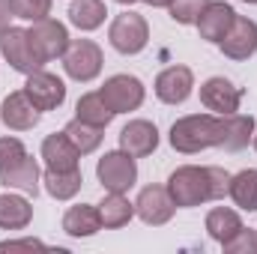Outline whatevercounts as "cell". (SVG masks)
Returning a JSON list of instances; mask_svg holds the SVG:
<instances>
[{
    "label": "cell",
    "mask_w": 257,
    "mask_h": 254,
    "mask_svg": "<svg viewBox=\"0 0 257 254\" xmlns=\"http://www.w3.org/2000/svg\"><path fill=\"white\" fill-rule=\"evenodd\" d=\"M218 48H221V54L227 60H236V63L254 57L257 54V21L245 18V15H236L233 24H230V30L218 42Z\"/></svg>",
    "instance_id": "cell-10"
},
{
    "label": "cell",
    "mask_w": 257,
    "mask_h": 254,
    "mask_svg": "<svg viewBox=\"0 0 257 254\" xmlns=\"http://www.w3.org/2000/svg\"><path fill=\"white\" fill-rule=\"evenodd\" d=\"M165 189L174 197V203L183 206V209L215 200L209 165H206V168H197V165H183V168H177V171L168 177V186H165Z\"/></svg>",
    "instance_id": "cell-2"
},
{
    "label": "cell",
    "mask_w": 257,
    "mask_h": 254,
    "mask_svg": "<svg viewBox=\"0 0 257 254\" xmlns=\"http://www.w3.org/2000/svg\"><path fill=\"white\" fill-rule=\"evenodd\" d=\"M242 3H251V6H257V0H242Z\"/></svg>",
    "instance_id": "cell-38"
},
{
    "label": "cell",
    "mask_w": 257,
    "mask_h": 254,
    "mask_svg": "<svg viewBox=\"0 0 257 254\" xmlns=\"http://www.w3.org/2000/svg\"><path fill=\"white\" fill-rule=\"evenodd\" d=\"M227 197H230L239 209L257 212V168H245V171H239V174H230Z\"/></svg>",
    "instance_id": "cell-24"
},
{
    "label": "cell",
    "mask_w": 257,
    "mask_h": 254,
    "mask_svg": "<svg viewBox=\"0 0 257 254\" xmlns=\"http://www.w3.org/2000/svg\"><path fill=\"white\" fill-rule=\"evenodd\" d=\"M233 18H236V9H233L230 3H224V0H209L206 9L200 12V18H197L194 24H197V33H200L203 42H215V45H218V42L224 39V33L230 30Z\"/></svg>",
    "instance_id": "cell-16"
},
{
    "label": "cell",
    "mask_w": 257,
    "mask_h": 254,
    "mask_svg": "<svg viewBox=\"0 0 257 254\" xmlns=\"http://www.w3.org/2000/svg\"><path fill=\"white\" fill-rule=\"evenodd\" d=\"M102 48L93 39H72L63 54V69L66 75L78 84H90L93 78H99L102 72Z\"/></svg>",
    "instance_id": "cell-4"
},
{
    "label": "cell",
    "mask_w": 257,
    "mask_h": 254,
    "mask_svg": "<svg viewBox=\"0 0 257 254\" xmlns=\"http://www.w3.org/2000/svg\"><path fill=\"white\" fill-rule=\"evenodd\" d=\"M144 3H150V6H156V9H168V6H171V0H144Z\"/></svg>",
    "instance_id": "cell-36"
},
{
    "label": "cell",
    "mask_w": 257,
    "mask_h": 254,
    "mask_svg": "<svg viewBox=\"0 0 257 254\" xmlns=\"http://www.w3.org/2000/svg\"><path fill=\"white\" fill-rule=\"evenodd\" d=\"M156 96L165 102V105H183L194 90V75L189 66H168L159 72L156 78Z\"/></svg>",
    "instance_id": "cell-13"
},
{
    "label": "cell",
    "mask_w": 257,
    "mask_h": 254,
    "mask_svg": "<svg viewBox=\"0 0 257 254\" xmlns=\"http://www.w3.org/2000/svg\"><path fill=\"white\" fill-rule=\"evenodd\" d=\"M24 156H27V150H24V144L18 138H0V168L15 165Z\"/></svg>",
    "instance_id": "cell-32"
},
{
    "label": "cell",
    "mask_w": 257,
    "mask_h": 254,
    "mask_svg": "<svg viewBox=\"0 0 257 254\" xmlns=\"http://www.w3.org/2000/svg\"><path fill=\"white\" fill-rule=\"evenodd\" d=\"M96 177L102 183L105 191H120L126 194L135 183H138V165H135V156H128L126 150H114V153H105L96 165Z\"/></svg>",
    "instance_id": "cell-5"
},
{
    "label": "cell",
    "mask_w": 257,
    "mask_h": 254,
    "mask_svg": "<svg viewBox=\"0 0 257 254\" xmlns=\"http://www.w3.org/2000/svg\"><path fill=\"white\" fill-rule=\"evenodd\" d=\"M0 54L6 57V63L12 66L15 72H21V75H30V72H36V69L45 66L36 57V51H33L30 36H27L24 27H6L0 33Z\"/></svg>",
    "instance_id": "cell-8"
},
{
    "label": "cell",
    "mask_w": 257,
    "mask_h": 254,
    "mask_svg": "<svg viewBox=\"0 0 257 254\" xmlns=\"http://www.w3.org/2000/svg\"><path fill=\"white\" fill-rule=\"evenodd\" d=\"M105 129H99V126H90V123H84V120H72V123H66L63 129V135L72 141V147L81 153V156H90V153H96L99 150V144H102V135Z\"/></svg>",
    "instance_id": "cell-28"
},
{
    "label": "cell",
    "mask_w": 257,
    "mask_h": 254,
    "mask_svg": "<svg viewBox=\"0 0 257 254\" xmlns=\"http://www.w3.org/2000/svg\"><path fill=\"white\" fill-rule=\"evenodd\" d=\"M42 183H45V191L54 200H72L84 186V177H81V168H75V171H51V168H45Z\"/></svg>",
    "instance_id": "cell-25"
},
{
    "label": "cell",
    "mask_w": 257,
    "mask_h": 254,
    "mask_svg": "<svg viewBox=\"0 0 257 254\" xmlns=\"http://www.w3.org/2000/svg\"><path fill=\"white\" fill-rule=\"evenodd\" d=\"M24 93L30 96V102H33L39 111H57L66 102V84L57 75L45 72V69H36V72L27 75Z\"/></svg>",
    "instance_id": "cell-12"
},
{
    "label": "cell",
    "mask_w": 257,
    "mask_h": 254,
    "mask_svg": "<svg viewBox=\"0 0 257 254\" xmlns=\"http://www.w3.org/2000/svg\"><path fill=\"white\" fill-rule=\"evenodd\" d=\"M63 230L72 239H87L96 236L102 230V218H99V206L93 203H75L69 206L63 215Z\"/></svg>",
    "instance_id": "cell-19"
},
{
    "label": "cell",
    "mask_w": 257,
    "mask_h": 254,
    "mask_svg": "<svg viewBox=\"0 0 257 254\" xmlns=\"http://www.w3.org/2000/svg\"><path fill=\"white\" fill-rule=\"evenodd\" d=\"M251 144H254V150H257V132H254V141H251Z\"/></svg>",
    "instance_id": "cell-39"
},
{
    "label": "cell",
    "mask_w": 257,
    "mask_h": 254,
    "mask_svg": "<svg viewBox=\"0 0 257 254\" xmlns=\"http://www.w3.org/2000/svg\"><path fill=\"white\" fill-rule=\"evenodd\" d=\"M21 248H45V242H39V239H6V242H0V251H21Z\"/></svg>",
    "instance_id": "cell-34"
},
{
    "label": "cell",
    "mask_w": 257,
    "mask_h": 254,
    "mask_svg": "<svg viewBox=\"0 0 257 254\" xmlns=\"http://www.w3.org/2000/svg\"><path fill=\"white\" fill-rule=\"evenodd\" d=\"M108 39H111V45H114V51H120V54H141L144 48H147V42H150V27H147V21H144V15H138V12H120L114 21H111V27H108Z\"/></svg>",
    "instance_id": "cell-3"
},
{
    "label": "cell",
    "mask_w": 257,
    "mask_h": 254,
    "mask_svg": "<svg viewBox=\"0 0 257 254\" xmlns=\"http://www.w3.org/2000/svg\"><path fill=\"white\" fill-rule=\"evenodd\" d=\"M105 15H108V9L102 0H72L69 3V21L84 33L99 30L105 24Z\"/></svg>",
    "instance_id": "cell-26"
},
{
    "label": "cell",
    "mask_w": 257,
    "mask_h": 254,
    "mask_svg": "<svg viewBox=\"0 0 257 254\" xmlns=\"http://www.w3.org/2000/svg\"><path fill=\"white\" fill-rule=\"evenodd\" d=\"M75 117L84 120V123H90V126L108 129V123H111L117 114L108 108V102H105L102 93L96 90V93H84V96L78 99V105H75Z\"/></svg>",
    "instance_id": "cell-27"
},
{
    "label": "cell",
    "mask_w": 257,
    "mask_h": 254,
    "mask_svg": "<svg viewBox=\"0 0 257 254\" xmlns=\"http://www.w3.org/2000/svg\"><path fill=\"white\" fill-rule=\"evenodd\" d=\"M99 93H102V99L108 102V108H111L114 114L138 111V108L144 105V96H147L141 78H135V75H111V78L99 87Z\"/></svg>",
    "instance_id": "cell-7"
},
{
    "label": "cell",
    "mask_w": 257,
    "mask_h": 254,
    "mask_svg": "<svg viewBox=\"0 0 257 254\" xmlns=\"http://www.w3.org/2000/svg\"><path fill=\"white\" fill-rule=\"evenodd\" d=\"M42 159H45V168L51 171H75L81 162V153L72 147V141L63 132H54L42 141Z\"/></svg>",
    "instance_id": "cell-20"
},
{
    "label": "cell",
    "mask_w": 257,
    "mask_h": 254,
    "mask_svg": "<svg viewBox=\"0 0 257 254\" xmlns=\"http://www.w3.org/2000/svg\"><path fill=\"white\" fill-rule=\"evenodd\" d=\"M51 3L54 0H9L12 15L21 21H42L51 15Z\"/></svg>",
    "instance_id": "cell-29"
},
{
    "label": "cell",
    "mask_w": 257,
    "mask_h": 254,
    "mask_svg": "<svg viewBox=\"0 0 257 254\" xmlns=\"http://www.w3.org/2000/svg\"><path fill=\"white\" fill-rule=\"evenodd\" d=\"M33 221V206L21 194H0V230H24Z\"/></svg>",
    "instance_id": "cell-21"
},
{
    "label": "cell",
    "mask_w": 257,
    "mask_h": 254,
    "mask_svg": "<svg viewBox=\"0 0 257 254\" xmlns=\"http://www.w3.org/2000/svg\"><path fill=\"white\" fill-rule=\"evenodd\" d=\"M27 36H30V45H33V51H36V57H39L42 63H51V60L63 57L66 48H69V42H72L66 24L54 21V18L33 21V27L27 30Z\"/></svg>",
    "instance_id": "cell-6"
},
{
    "label": "cell",
    "mask_w": 257,
    "mask_h": 254,
    "mask_svg": "<svg viewBox=\"0 0 257 254\" xmlns=\"http://www.w3.org/2000/svg\"><path fill=\"white\" fill-rule=\"evenodd\" d=\"M174 209H177V203L165 186H147V189H141L138 200H135V215L150 227L168 224L174 218Z\"/></svg>",
    "instance_id": "cell-9"
},
{
    "label": "cell",
    "mask_w": 257,
    "mask_h": 254,
    "mask_svg": "<svg viewBox=\"0 0 257 254\" xmlns=\"http://www.w3.org/2000/svg\"><path fill=\"white\" fill-rule=\"evenodd\" d=\"M239 102H242V90L236 84H230L227 78L215 75V78H206L200 84V105L206 111H212L215 117H224V114H236L239 111Z\"/></svg>",
    "instance_id": "cell-11"
},
{
    "label": "cell",
    "mask_w": 257,
    "mask_h": 254,
    "mask_svg": "<svg viewBox=\"0 0 257 254\" xmlns=\"http://www.w3.org/2000/svg\"><path fill=\"white\" fill-rule=\"evenodd\" d=\"M96 206H99L102 227H108V230L126 227L128 221H132V215H135V203L128 200L126 194H120V191H108V194H105V200H102V203H96Z\"/></svg>",
    "instance_id": "cell-22"
},
{
    "label": "cell",
    "mask_w": 257,
    "mask_h": 254,
    "mask_svg": "<svg viewBox=\"0 0 257 254\" xmlns=\"http://www.w3.org/2000/svg\"><path fill=\"white\" fill-rule=\"evenodd\" d=\"M156 147H159V129L150 120H128V126H123L120 132V150H126L135 159L156 153Z\"/></svg>",
    "instance_id": "cell-17"
},
{
    "label": "cell",
    "mask_w": 257,
    "mask_h": 254,
    "mask_svg": "<svg viewBox=\"0 0 257 254\" xmlns=\"http://www.w3.org/2000/svg\"><path fill=\"white\" fill-rule=\"evenodd\" d=\"M251 141H254V117L251 114L218 117V147L224 153H242Z\"/></svg>",
    "instance_id": "cell-15"
},
{
    "label": "cell",
    "mask_w": 257,
    "mask_h": 254,
    "mask_svg": "<svg viewBox=\"0 0 257 254\" xmlns=\"http://www.w3.org/2000/svg\"><path fill=\"white\" fill-rule=\"evenodd\" d=\"M39 180H42V174H39V165H36L33 156H24L15 165L0 168V183L6 189H18V191H24V194H33V197L39 191Z\"/></svg>",
    "instance_id": "cell-18"
},
{
    "label": "cell",
    "mask_w": 257,
    "mask_h": 254,
    "mask_svg": "<svg viewBox=\"0 0 257 254\" xmlns=\"http://www.w3.org/2000/svg\"><path fill=\"white\" fill-rule=\"evenodd\" d=\"M171 147L183 156L218 147V117L215 114H189L171 126Z\"/></svg>",
    "instance_id": "cell-1"
},
{
    "label": "cell",
    "mask_w": 257,
    "mask_h": 254,
    "mask_svg": "<svg viewBox=\"0 0 257 254\" xmlns=\"http://www.w3.org/2000/svg\"><path fill=\"white\" fill-rule=\"evenodd\" d=\"M242 227H245V224H242V218H239L236 209L215 206V209L206 212V233H209L218 245H224V242H227L230 236H236Z\"/></svg>",
    "instance_id": "cell-23"
},
{
    "label": "cell",
    "mask_w": 257,
    "mask_h": 254,
    "mask_svg": "<svg viewBox=\"0 0 257 254\" xmlns=\"http://www.w3.org/2000/svg\"><path fill=\"white\" fill-rule=\"evenodd\" d=\"M39 117H42V111L30 102V96L24 90L9 93L3 99V105H0V120H3V126L12 129V132H30L39 123Z\"/></svg>",
    "instance_id": "cell-14"
},
{
    "label": "cell",
    "mask_w": 257,
    "mask_h": 254,
    "mask_svg": "<svg viewBox=\"0 0 257 254\" xmlns=\"http://www.w3.org/2000/svg\"><path fill=\"white\" fill-rule=\"evenodd\" d=\"M221 248L227 254H257V230L242 227V230H239L236 236H230Z\"/></svg>",
    "instance_id": "cell-31"
},
{
    "label": "cell",
    "mask_w": 257,
    "mask_h": 254,
    "mask_svg": "<svg viewBox=\"0 0 257 254\" xmlns=\"http://www.w3.org/2000/svg\"><path fill=\"white\" fill-rule=\"evenodd\" d=\"M9 18H12V6H9V0H0V33L9 27Z\"/></svg>",
    "instance_id": "cell-35"
},
{
    "label": "cell",
    "mask_w": 257,
    "mask_h": 254,
    "mask_svg": "<svg viewBox=\"0 0 257 254\" xmlns=\"http://www.w3.org/2000/svg\"><path fill=\"white\" fill-rule=\"evenodd\" d=\"M117 3H123V6H132V3H138V0H117Z\"/></svg>",
    "instance_id": "cell-37"
},
{
    "label": "cell",
    "mask_w": 257,
    "mask_h": 254,
    "mask_svg": "<svg viewBox=\"0 0 257 254\" xmlns=\"http://www.w3.org/2000/svg\"><path fill=\"white\" fill-rule=\"evenodd\" d=\"M209 174H212V194H215V200H221L227 194V186H230V174L218 165H209Z\"/></svg>",
    "instance_id": "cell-33"
},
{
    "label": "cell",
    "mask_w": 257,
    "mask_h": 254,
    "mask_svg": "<svg viewBox=\"0 0 257 254\" xmlns=\"http://www.w3.org/2000/svg\"><path fill=\"white\" fill-rule=\"evenodd\" d=\"M206 3L209 0H171L168 12H171V18L177 24H194L200 18V12L206 9Z\"/></svg>",
    "instance_id": "cell-30"
}]
</instances>
